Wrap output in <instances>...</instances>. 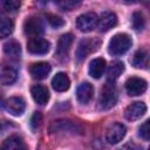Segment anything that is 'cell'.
<instances>
[{
    "label": "cell",
    "instance_id": "cell-16",
    "mask_svg": "<svg viewBox=\"0 0 150 150\" xmlns=\"http://www.w3.org/2000/svg\"><path fill=\"white\" fill-rule=\"evenodd\" d=\"M30 93H32V96H33L34 101L40 105L46 104L49 100V91L45 86L35 84V86L32 87Z\"/></svg>",
    "mask_w": 150,
    "mask_h": 150
},
{
    "label": "cell",
    "instance_id": "cell-21",
    "mask_svg": "<svg viewBox=\"0 0 150 150\" xmlns=\"http://www.w3.org/2000/svg\"><path fill=\"white\" fill-rule=\"evenodd\" d=\"M4 53L9 56V57H13V59H16L20 56L21 54V47H20V43L15 40H11L8 42H6L4 45Z\"/></svg>",
    "mask_w": 150,
    "mask_h": 150
},
{
    "label": "cell",
    "instance_id": "cell-14",
    "mask_svg": "<svg viewBox=\"0 0 150 150\" xmlns=\"http://www.w3.org/2000/svg\"><path fill=\"white\" fill-rule=\"evenodd\" d=\"M50 70H52V67L48 62H35L29 67V73L32 77L35 80H42L47 77Z\"/></svg>",
    "mask_w": 150,
    "mask_h": 150
},
{
    "label": "cell",
    "instance_id": "cell-8",
    "mask_svg": "<svg viewBox=\"0 0 150 150\" xmlns=\"http://www.w3.org/2000/svg\"><path fill=\"white\" fill-rule=\"evenodd\" d=\"M49 47H50V43L42 38H33V39H29V41L27 42V50L36 55H42L48 53Z\"/></svg>",
    "mask_w": 150,
    "mask_h": 150
},
{
    "label": "cell",
    "instance_id": "cell-6",
    "mask_svg": "<svg viewBox=\"0 0 150 150\" xmlns=\"http://www.w3.org/2000/svg\"><path fill=\"white\" fill-rule=\"evenodd\" d=\"M146 81L141 77H129L125 82V90L130 96H138L142 95L146 90Z\"/></svg>",
    "mask_w": 150,
    "mask_h": 150
},
{
    "label": "cell",
    "instance_id": "cell-30",
    "mask_svg": "<svg viewBox=\"0 0 150 150\" xmlns=\"http://www.w3.org/2000/svg\"><path fill=\"white\" fill-rule=\"evenodd\" d=\"M139 136L144 141H149L150 139V122L149 121H145L139 127Z\"/></svg>",
    "mask_w": 150,
    "mask_h": 150
},
{
    "label": "cell",
    "instance_id": "cell-4",
    "mask_svg": "<svg viewBox=\"0 0 150 150\" xmlns=\"http://www.w3.org/2000/svg\"><path fill=\"white\" fill-rule=\"evenodd\" d=\"M23 32L26 36L29 39L40 38L43 33V25L42 21L36 16H30L25 20L23 22Z\"/></svg>",
    "mask_w": 150,
    "mask_h": 150
},
{
    "label": "cell",
    "instance_id": "cell-1",
    "mask_svg": "<svg viewBox=\"0 0 150 150\" xmlns=\"http://www.w3.org/2000/svg\"><path fill=\"white\" fill-rule=\"evenodd\" d=\"M131 43H132L131 38L128 34L118 33V34L114 35L111 38V40L109 41V46H108L109 54L115 55V56L122 55L129 50V48L131 47Z\"/></svg>",
    "mask_w": 150,
    "mask_h": 150
},
{
    "label": "cell",
    "instance_id": "cell-28",
    "mask_svg": "<svg viewBox=\"0 0 150 150\" xmlns=\"http://www.w3.org/2000/svg\"><path fill=\"white\" fill-rule=\"evenodd\" d=\"M46 18H47V21L49 22V25L52 27H54V28H60V27H62L64 25V21L60 16H57L55 14H47Z\"/></svg>",
    "mask_w": 150,
    "mask_h": 150
},
{
    "label": "cell",
    "instance_id": "cell-32",
    "mask_svg": "<svg viewBox=\"0 0 150 150\" xmlns=\"http://www.w3.org/2000/svg\"><path fill=\"white\" fill-rule=\"evenodd\" d=\"M2 103V95H1V93H0V104Z\"/></svg>",
    "mask_w": 150,
    "mask_h": 150
},
{
    "label": "cell",
    "instance_id": "cell-9",
    "mask_svg": "<svg viewBox=\"0 0 150 150\" xmlns=\"http://www.w3.org/2000/svg\"><path fill=\"white\" fill-rule=\"evenodd\" d=\"M50 131L52 132H60V131H63V132H81L82 134V128L80 124L75 123V122H71V121H68V120H59V121H55L52 125H50Z\"/></svg>",
    "mask_w": 150,
    "mask_h": 150
},
{
    "label": "cell",
    "instance_id": "cell-26",
    "mask_svg": "<svg viewBox=\"0 0 150 150\" xmlns=\"http://www.w3.org/2000/svg\"><path fill=\"white\" fill-rule=\"evenodd\" d=\"M62 11H73L80 6L82 0H55Z\"/></svg>",
    "mask_w": 150,
    "mask_h": 150
},
{
    "label": "cell",
    "instance_id": "cell-2",
    "mask_svg": "<svg viewBox=\"0 0 150 150\" xmlns=\"http://www.w3.org/2000/svg\"><path fill=\"white\" fill-rule=\"evenodd\" d=\"M116 102H117V90L112 81H109L101 89V94L98 98L100 108L102 110H108L112 108L116 104Z\"/></svg>",
    "mask_w": 150,
    "mask_h": 150
},
{
    "label": "cell",
    "instance_id": "cell-27",
    "mask_svg": "<svg viewBox=\"0 0 150 150\" xmlns=\"http://www.w3.org/2000/svg\"><path fill=\"white\" fill-rule=\"evenodd\" d=\"M131 22H132V27L136 30H142L145 26V19L144 15L141 12H134L132 18H131Z\"/></svg>",
    "mask_w": 150,
    "mask_h": 150
},
{
    "label": "cell",
    "instance_id": "cell-3",
    "mask_svg": "<svg viewBox=\"0 0 150 150\" xmlns=\"http://www.w3.org/2000/svg\"><path fill=\"white\" fill-rule=\"evenodd\" d=\"M100 46H101V41L98 39H95V38L81 40L77 48H76V53H75L76 60L79 62L86 60L87 56H89L91 53L96 52Z\"/></svg>",
    "mask_w": 150,
    "mask_h": 150
},
{
    "label": "cell",
    "instance_id": "cell-25",
    "mask_svg": "<svg viewBox=\"0 0 150 150\" xmlns=\"http://www.w3.org/2000/svg\"><path fill=\"white\" fill-rule=\"evenodd\" d=\"M14 23L8 18L0 19V38H7L13 33Z\"/></svg>",
    "mask_w": 150,
    "mask_h": 150
},
{
    "label": "cell",
    "instance_id": "cell-10",
    "mask_svg": "<svg viewBox=\"0 0 150 150\" xmlns=\"http://www.w3.org/2000/svg\"><path fill=\"white\" fill-rule=\"evenodd\" d=\"M146 112V105L144 102H132L124 110V116L129 121H136Z\"/></svg>",
    "mask_w": 150,
    "mask_h": 150
},
{
    "label": "cell",
    "instance_id": "cell-31",
    "mask_svg": "<svg viewBox=\"0 0 150 150\" xmlns=\"http://www.w3.org/2000/svg\"><path fill=\"white\" fill-rule=\"evenodd\" d=\"M127 2H129V4H136V2H139L141 0H125Z\"/></svg>",
    "mask_w": 150,
    "mask_h": 150
},
{
    "label": "cell",
    "instance_id": "cell-20",
    "mask_svg": "<svg viewBox=\"0 0 150 150\" xmlns=\"http://www.w3.org/2000/svg\"><path fill=\"white\" fill-rule=\"evenodd\" d=\"M132 64L136 68H148V64H149L148 52L145 49L137 50L132 57Z\"/></svg>",
    "mask_w": 150,
    "mask_h": 150
},
{
    "label": "cell",
    "instance_id": "cell-19",
    "mask_svg": "<svg viewBox=\"0 0 150 150\" xmlns=\"http://www.w3.org/2000/svg\"><path fill=\"white\" fill-rule=\"evenodd\" d=\"M1 148L6 149V150H16V149H25L26 145H25L21 137L13 135V136H9L8 138H6L4 141Z\"/></svg>",
    "mask_w": 150,
    "mask_h": 150
},
{
    "label": "cell",
    "instance_id": "cell-7",
    "mask_svg": "<svg viewBox=\"0 0 150 150\" xmlns=\"http://www.w3.org/2000/svg\"><path fill=\"white\" fill-rule=\"evenodd\" d=\"M127 129L122 123H112L105 131V141L109 144H116L123 139Z\"/></svg>",
    "mask_w": 150,
    "mask_h": 150
},
{
    "label": "cell",
    "instance_id": "cell-13",
    "mask_svg": "<svg viewBox=\"0 0 150 150\" xmlns=\"http://www.w3.org/2000/svg\"><path fill=\"white\" fill-rule=\"evenodd\" d=\"M73 40H74V36L73 34L70 33H67V34H63L59 41H57V47H56V55L60 57V59H64L67 57L69 50H70V47H71V43H73Z\"/></svg>",
    "mask_w": 150,
    "mask_h": 150
},
{
    "label": "cell",
    "instance_id": "cell-18",
    "mask_svg": "<svg viewBox=\"0 0 150 150\" xmlns=\"http://www.w3.org/2000/svg\"><path fill=\"white\" fill-rule=\"evenodd\" d=\"M105 69V61L102 57H96L89 63V75L94 79H100L103 75V71Z\"/></svg>",
    "mask_w": 150,
    "mask_h": 150
},
{
    "label": "cell",
    "instance_id": "cell-29",
    "mask_svg": "<svg viewBox=\"0 0 150 150\" xmlns=\"http://www.w3.org/2000/svg\"><path fill=\"white\" fill-rule=\"evenodd\" d=\"M41 124H42V115H41V112L35 111L30 118V128H32V130L35 131L41 127Z\"/></svg>",
    "mask_w": 150,
    "mask_h": 150
},
{
    "label": "cell",
    "instance_id": "cell-15",
    "mask_svg": "<svg viewBox=\"0 0 150 150\" xmlns=\"http://www.w3.org/2000/svg\"><path fill=\"white\" fill-rule=\"evenodd\" d=\"M93 94H94V88L89 82H83L77 87L76 97H77L79 102L82 103V104L88 103L91 100Z\"/></svg>",
    "mask_w": 150,
    "mask_h": 150
},
{
    "label": "cell",
    "instance_id": "cell-22",
    "mask_svg": "<svg viewBox=\"0 0 150 150\" xmlns=\"http://www.w3.org/2000/svg\"><path fill=\"white\" fill-rule=\"evenodd\" d=\"M124 71V63L116 61L114 63H111L107 70V77L109 81H115L116 79H118L122 73Z\"/></svg>",
    "mask_w": 150,
    "mask_h": 150
},
{
    "label": "cell",
    "instance_id": "cell-17",
    "mask_svg": "<svg viewBox=\"0 0 150 150\" xmlns=\"http://www.w3.org/2000/svg\"><path fill=\"white\" fill-rule=\"evenodd\" d=\"M69 86H70V80L69 77L64 74V73H57L53 80H52V87L54 90L59 91V93H62V91H66L69 89Z\"/></svg>",
    "mask_w": 150,
    "mask_h": 150
},
{
    "label": "cell",
    "instance_id": "cell-24",
    "mask_svg": "<svg viewBox=\"0 0 150 150\" xmlns=\"http://www.w3.org/2000/svg\"><path fill=\"white\" fill-rule=\"evenodd\" d=\"M20 5V0H0V11L4 13H15Z\"/></svg>",
    "mask_w": 150,
    "mask_h": 150
},
{
    "label": "cell",
    "instance_id": "cell-23",
    "mask_svg": "<svg viewBox=\"0 0 150 150\" xmlns=\"http://www.w3.org/2000/svg\"><path fill=\"white\" fill-rule=\"evenodd\" d=\"M15 80H16V70L15 69H13L11 67H6L2 69V71L0 74V84L9 86Z\"/></svg>",
    "mask_w": 150,
    "mask_h": 150
},
{
    "label": "cell",
    "instance_id": "cell-11",
    "mask_svg": "<svg viewBox=\"0 0 150 150\" xmlns=\"http://www.w3.org/2000/svg\"><path fill=\"white\" fill-rule=\"evenodd\" d=\"M117 25V16L112 12H103L97 20V28L100 32H108Z\"/></svg>",
    "mask_w": 150,
    "mask_h": 150
},
{
    "label": "cell",
    "instance_id": "cell-5",
    "mask_svg": "<svg viewBox=\"0 0 150 150\" xmlns=\"http://www.w3.org/2000/svg\"><path fill=\"white\" fill-rule=\"evenodd\" d=\"M97 20H98V16L95 13L88 12V13L80 15L76 19V27L79 28V30H81L83 33H89V32L94 30V28H96Z\"/></svg>",
    "mask_w": 150,
    "mask_h": 150
},
{
    "label": "cell",
    "instance_id": "cell-12",
    "mask_svg": "<svg viewBox=\"0 0 150 150\" xmlns=\"http://www.w3.org/2000/svg\"><path fill=\"white\" fill-rule=\"evenodd\" d=\"M5 108L9 114H12L14 116H20L23 114L26 104H25V101L22 97L13 96V97H9L5 102Z\"/></svg>",
    "mask_w": 150,
    "mask_h": 150
}]
</instances>
